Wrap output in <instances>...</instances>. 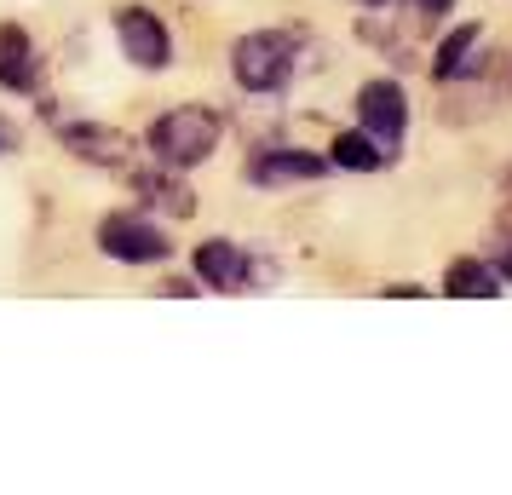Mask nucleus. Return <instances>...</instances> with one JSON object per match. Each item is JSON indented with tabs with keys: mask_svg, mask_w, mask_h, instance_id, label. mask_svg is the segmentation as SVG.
<instances>
[{
	"mask_svg": "<svg viewBox=\"0 0 512 495\" xmlns=\"http://www.w3.org/2000/svg\"><path fill=\"white\" fill-rule=\"evenodd\" d=\"M328 162L346 167V173H380V167L392 162V150H380V144L357 127V133H340V139L328 144Z\"/></svg>",
	"mask_w": 512,
	"mask_h": 495,
	"instance_id": "nucleus-13",
	"label": "nucleus"
},
{
	"mask_svg": "<svg viewBox=\"0 0 512 495\" xmlns=\"http://www.w3.org/2000/svg\"><path fill=\"white\" fill-rule=\"evenodd\" d=\"M501 271H507V277H512V242H507V260H501Z\"/></svg>",
	"mask_w": 512,
	"mask_h": 495,
	"instance_id": "nucleus-16",
	"label": "nucleus"
},
{
	"mask_svg": "<svg viewBox=\"0 0 512 495\" xmlns=\"http://www.w3.org/2000/svg\"><path fill=\"white\" fill-rule=\"evenodd\" d=\"M357 121H363V133H369L380 150H392L403 144V127H409V98L397 81H363V93H357Z\"/></svg>",
	"mask_w": 512,
	"mask_h": 495,
	"instance_id": "nucleus-5",
	"label": "nucleus"
},
{
	"mask_svg": "<svg viewBox=\"0 0 512 495\" xmlns=\"http://www.w3.org/2000/svg\"><path fill=\"white\" fill-rule=\"evenodd\" d=\"M219 133H225V121L213 116V110H202V104H179V110H167V116H156V127H150V156L162 167H173V173H185V167L208 162L213 150H219Z\"/></svg>",
	"mask_w": 512,
	"mask_h": 495,
	"instance_id": "nucleus-1",
	"label": "nucleus"
},
{
	"mask_svg": "<svg viewBox=\"0 0 512 495\" xmlns=\"http://www.w3.org/2000/svg\"><path fill=\"white\" fill-rule=\"evenodd\" d=\"M443 294H455V300H495L501 294V271L484 260H455L443 271Z\"/></svg>",
	"mask_w": 512,
	"mask_h": 495,
	"instance_id": "nucleus-12",
	"label": "nucleus"
},
{
	"mask_svg": "<svg viewBox=\"0 0 512 495\" xmlns=\"http://www.w3.org/2000/svg\"><path fill=\"white\" fill-rule=\"evenodd\" d=\"M409 6H415L420 18H443V12H449V6H455V0H409Z\"/></svg>",
	"mask_w": 512,
	"mask_h": 495,
	"instance_id": "nucleus-14",
	"label": "nucleus"
},
{
	"mask_svg": "<svg viewBox=\"0 0 512 495\" xmlns=\"http://www.w3.org/2000/svg\"><path fill=\"white\" fill-rule=\"evenodd\" d=\"M133 190H139L150 208H162V213H173V219H190L196 213V196H190V185H179L173 179V167H144V173H133Z\"/></svg>",
	"mask_w": 512,
	"mask_h": 495,
	"instance_id": "nucleus-11",
	"label": "nucleus"
},
{
	"mask_svg": "<svg viewBox=\"0 0 512 495\" xmlns=\"http://www.w3.org/2000/svg\"><path fill=\"white\" fill-rule=\"evenodd\" d=\"M196 277L208 288H219V294H242L254 283V265H248V254L236 242H202L196 248Z\"/></svg>",
	"mask_w": 512,
	"mask_h": 495,
	"instance_id": "nucleus-8",
	"label": "nucleus"
},
{
	"mask_svg": "<svg viewBox=\"0 0 512 495\" xmlns=\"http://www.w3.org/2000/svg\"><path fill=\"white\" fill-rule=\"evenodd\" d=\"M116 41H121V52H127V64H139V70H150V75L173 64V35H167V24L150 6H121Z\"/></svg>",
	"mask_w": 512,
	"mask_h": 495,
	"instance_id": "nucleus-4",
	"label": "nucleus"
},
{
	"mask_svg": "<svg viewBox=\"0 0 512 495\" xmlns=\"http://www.w3.org/2000/svg\"><path fill=\"white\" fill-rule=\"evenodd\" d=\"M300 64V41L288 29H254L231 47V75L242 93H282Z\"/></svg>",
	"mask_w": 512,
	"mask_h": 495,
	"instance_id": "nucleus-2",
	"label": "nucleus"
},
{
	"mask_svg": "<svg viewBox=\"0 0 512 495\" xmlns=\"http://www.w3.org/2000/svg\"><path fill=\"white\" fill-rule=\"evenodd\" d=\"M357 6H386V0H357Z\"/></svg>",
	"mask_w": 512,
	"mask_h": 495,
	"instance_id": "nucleus-17",
	"label": "nucleus"
},
{
	"mask_svg": "<svg viewBox=\"0 0 512 495\" xmlns=\"http://www.w3.org/2000/svg\"><path fill=\"white\" fill-rule=\"evenodd\" d=\"M478 47H484V29H478V24L449 29V35L438 41L432 75H438V81H461V75H472V70H478Z\"/></svg>",
	"mask_w": 512,
	"mask_h": 495,
	"instance_id": "nucleus-10",
	"label": "nucleus"
},
{
	"mask_svg": "<svg viewBox=\"0 0 512 495\" xmlns=\"http://www.w3.org/2000/svg\"><path fill=\"white\" fill-rule=\"evenodd\" d=\"M6 150H18V127L0 116V156H6Z\"/></svg>",
	"mask_w": 512,
	"mask_h": 495,
	"instance_id": "nucleus-15",
	"label": "nucleus"
},
{
	"mask_svg": "<svg viewBox=\"0 0 512 495\" xmlns=\"http://www.w3.org/2000/svg\"><path fill=\"white\" fill-rule=\"evenodd\" d=\"M98 248L121 265H162L173 254V242H167L162 225H150L144 213H110L104 225H98Z\"/></svg>",
	"mask_w": 512,
	"mask_h": 495,
	"instance_id": "nucleus-3",
	"label": "nucleus"
},
{
	"mask_svg": "<svg viewBox=\"0 0 512 495\" xmlns=\"http://www.w3.org/2000/svg\"><path fill=\"white\" fill-rule=\"evenodd\" d=\"M323 173H328V162L311 156V150H265L248 167L254 185H305V179H323Z\"/></svg>",
	"mask_w": 512,
	"mask_h": 495,
	"instance_id": "nucleus-9",
	"label": "nucleus"
},
{
	"mask_svg": "<svg viewBox=\"0 0 512 495\" xmlns=\"http://www.w3.org/2000/svg\"><path fill=\"white\" fill-rule=\"evenodd\" d=\"M58 144L70 150L75 162H93V167H121L139 144L116 133V127H104V121H70V127H58Z\"/></svg>",
	"mask_w": 512,
	"mask_h": 495,
	"instance_id": "nucleus-6",
	"label": "nucleus"
},
{
	"mask_svg": "<svg viewBox=\"0 0 512 495\" xmlns=\"http://www.w3.org/2000/svg\"><path fill=\"white\" fill-rule=\"evenodd\" d=\"M0 87L6 93H35L41 87V52L29 41V29L0 24Z\"/></svg>",
	"mask_w": 512,
	"mask_h": 495,
	"instance_id": "nucleus-7",
	"label": "nucleus"
}]
</instances>
